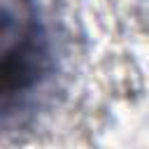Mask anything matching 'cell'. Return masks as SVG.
<instances>
[{"mask_svg":"<svg viewBox=\"0 0 149 149\" xmlns=\"http://www.w3.org/2000/svg\"><path fill=\"white\" fill-rule=\"evenodd\" d=\"M44 44H42V33L33 16H26L19 21V33H16V47L7 44L5 51V95H21L26 88H30L44 68Z\"/></svg>","mask_w":149,"mask_h":149,"instance_id":"1","label":"cell"}]
</instances>
